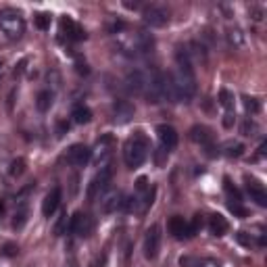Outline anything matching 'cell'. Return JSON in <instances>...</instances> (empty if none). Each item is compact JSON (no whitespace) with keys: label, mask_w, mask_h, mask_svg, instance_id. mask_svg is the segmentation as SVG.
<instances>
[{"label":"cell","mask_w":267,"mask_h":267,"mask_svg":"<svg viewBox=\"0 0 267 267\" xmlns=\"http://www.w3.org/2000/svg\"><path fill=\"white\" fill-rule=\"evenodd\" d=\"M265 148H267V142H261V146H259V157H263V154H265Z\"/></svg>","instance_id":"obj_44"},{"label":"cell","mask_w":267,"mask_h":267,"mask_svg":"<svg viewBox=\"0 0 267 267\" xmlns=\"http://www.w3.org/2000/svg\"><path fill=\"white\" fill-rule=\"evenodd\" d=\"M75 67H77V73H79V75H88V73H90V69H88V65H86V63H82L79 59H77Z\"/></svg>","instance_id":"obj_37"},{"label":"cell","mask_w":267,"mask_h":267,"mask_svg":"<svg viewBox=\"0 0 267 267\" xmlns=\"http://www.w3.org/2000/svg\"><path fill=\"white\" fill-rule=\"evenodd\" d=\"M209 230H211L213 236H224L230 230V224H228V219L224 215L215 213V215L209 217Z\"/></svg>","instance_id":"obj_20"},{"label":"cell","mask_w":267,"mask_h":267,"mask_svg":"<svg viewBox=\"0 0 267 267\" xmlns=\"http://www.w3.org/2000/svg\"><path fill=\"white\" fill-rule=\"evenodd\" d=\"M25 221H28V209L25 207H21V209H17V213H15V219H13V228H23L25 226Z\"/></svg>","instance_id":"obj_33"},{"label":"cell","mask_w":267,"mask_h":267,"mask_svg":"<svg viewBox=\"0 0 267 267\" xmlns=\"http://www.w3.org/2000/svg\"><path fill=\"white\" fill-rule=\"evenodd\" d=\"M247 192H249L251 200H255L259 207H267V192H265V188H263L261 182L247 177Z\"/></svg>","instance_id":"obj_16"},{"label":"cell","mask_w":267,"mask_h":267,"mask_svg":"<svg viewBox=\"0 0 267 267\" xmlns=\"http://www.w3.org/2000/svg\"><path fill=\"white\" fill-rule=\"evenodd\" d=\"M217 100H219V104L221 106H224L226 111H232L234 109V94L230 92V90H226V88H221V90H219V94H217Z\"/></svg>","instance_id":"obj_26"},{"label":"cell","mask_w":267,"mask_h":267,"mask_svg":"<svg viewBox=\"0 0 267 267\" xmlns=\"http://www.w3.org/2000/svg\"><path fill=\"white\" fill-rule=\"evenodd\" d=\"M157 136H159V142H161V148H165L167 152L171 148L177 146V140H180V136H177V129L173 125H167V123H161L157 125Z\"/></svg>","instance_id":"obj_10"},{"label":"cell","mask_w":267,"mask_h":267,"mask_svg":"<svg viewBox=\"0 0 267 267\" xmlns=\"http://www.w3.org/2000/svg\"><path fill=\"white\" fill-rule=\"evenodd\" d=\"M249 13H251V17H253L255 21H261V19L265 17V11H263L261 7H251V9H249Z\"/></svg>","instance_id":"obj_36"},{"label":"cell","mask_w":267,"mask_h":267,"mask_svg":"<svg viewBox=\"0 0 267 267\" xmlns=\"http://www.w3.org/2000/svg\"><path fill=\"white\" fill-rule=\"evenodd\" d=\"M25 65H28V59H23V61H21V63L15 67V75H21V73H23V71H25Z\"/></svg>","instance_id":"obj_41"},{"label":"cell","mask_w":267,"mask_h":267,"mask_svg":"<svg viewBox=\"0 0 267 267\" xmlns=\"http://www.w3.org/2000/svg\"><path fill=\"white\" fill-rule=\"evenodd\" d=\"M234 121H236V115L228 113V115L224 117V127H232V125H234Z\"/></svg>","instance_id":"obj_40"},{"label":"cell","mask_w":267,"mask_h":267,"mask_svg":"<svg viewBox=\"0 0 267 267\" xmlns=\"http://www.w3.org/2000/svg\"><path fill=\"white\" fill-rule=\"evenodd\" d=\"M34 21H36V28L42 30V32H46L50 28V15H46V13H38L34 17Z\"/></svg>","instance_id":"obj_32"},{"label":"cell","mask_w":267,"mask_h":267,"mask_svg":"<svg viewBox=\"0 0 267 267\" xmlns=\"http://www.w3.org/2000/svg\"><path fill=\"white\" fill-rule=\"evenodd\" d=\"M50 106H52V92L50 90L38 92V96H36V109L40 111V113H46Z\"/></svg>","instance_id":"obj_24"},{"label":"cell","mask_w":267,"mask_h":267,"mask_svg":"<svg viewBox=\"0 0 267 267\" xmlns=\"http://www.w3.org/2000/svg\"><path fill=\"white\" fill-rule=\"evenodd\" d=\"M67 232H69V217H67V213H61V217L55 224V236H63Z\"/></svg>","instance_id":"obj_28"},{"label":"cell","mask_w":267,"mask_h":267,"mask_svg":"<svg viewBox=\"0 0 267 267\" xmlns=\"http://www.w3.org/2000/svg\"><path fill=\"white\" fill-rule=\"evenodd\" d=\"M142 19H144V23L150 25V28H163L169 21V13L165 9H161V7H146L142 11Z\"/></svg>","instance_id":"obj_8"},{"label":"cell","mask_w":267,"mask_h":267,"mask_svg":"<svg viewBox=\"0 0 267 267\" xmlns=\"http://www.w3.org/2000/svg\"><path fill=\"white\" fill-rule=\"evenodd\" d=\"M121 203H123V194L119 190H111L102 196L100 200V207H102V213H115L121 209Z\"/></svg>","instance_id":"obj_14"},{"label":"cell","mask_w":267,"mask_h":267,"mask_svg":"<svg viewBox=\"0 0 267 267\" xmlns=\"http://www.w3.org/2000/svg\"><path fill=\"white\" fill-rule=\"evenodd\" d=\"M71 117H73V121L79 123V125L90 123V121H92V111L88 109V106H84V104H77V106H73Z\"/></svg>","instance_id":"obj_23"},{"label":"cell","mask_w":267,"mask_h":267,"mask_svg":"<svg viewBox=\"0 0 267 267\" xmlns=\"http://www.w3.org/2000/svg\"><path fill=\"white\" fill-rule=\"evenodd\" d=\"M154 46V38L146 32H136V34H127L121 40V48L127 55H144L150 52Z\"/></svg>","instance_id":"obj_3"},{"label":"cell","mask_w":267,"mask_h":267,"mask_svg":"<svg viewBox=\"0 0 267 267\" xmlns=\"http://www.w3.org/2000/svg\"><path fill=\"white\" fill-rule=\"evenodd\" d=\"M224 190L228 192V196L234 200V203H240V200H242V194H240V190L232 184V180H230V177H224ZM232 200H230V203H232Z\"/></svg>","instance_id":"obj_27"},{"label":"cell","mask_w":267,"mask_h":267,"mask_svg":"<svg viewBox=\"0 0 267 267\" xmlns=\"http://www.w3.org/2000/svg\"><path fill=\"white\" fill-rule=\"evenodd\" d=\"M242 104H244V109H247L251 115H257L261 111V102L255 96H242Z\"/></svg>","instance_id":"obj_29"},{"label":"cell","mask_w":267,"mask_h":267,"mask_svg":"<svg viewBox=\"0 0 267 267\" xmlns=\"http://www.w3.org/2000/svg\"><path fill=\"white\" fill-rule=\"evenodd\" d=\"M59 205H61V188L55 186L46 196H44V200H42V213H44V217H50L59 209Z\"/></svg>","instance_id":"obj_17"},{"label":"cell","mask_w":267,"mask_h":267,"mask_svg":"<svg viewBox=\"0 0 267 267\" xmlns=\"http://www.w3.org/2000/svg\"><path fill=\"white\" fill-rule=\"evenodd\" d=\"M236 240H238V244H242V247H253V238H251V234H247V232H238V234H236Z\"/></svg>","instance_id":"obj_35"},{"label":"cell","mask_w":267,"mask_h":267,"mask_svg":"<svg viewBox=\"0 0 267 267\" xmlns=\"http://www.w3.org/2000/svg\"><path fill=\"white\" fill-rule=\"evenodd\" d=\"M5 209H7V203H5V200H0V217L5 215Z\"/></svg>","instance_id":"obj_45"},{"label":"cell","mask_w":267,"mask_h":267,"mask_svg":"<svg viewBox=\"0 0 267 267\" xmlns=\"http://www.w3.org/2000/svg\"><path fill=\"white\" fill-rule=\"evenodd\" d=\"M111 180H113V165L106 163V165H102V167L98 169V173L92 177V182L88 184V192H86V194H88V198L94 200L96 196H100V194L109 188Z\"/></svg>","instance_id":"obj_5"},{"label":"cell","mask_w":267,"mask_h":267,"mask_svg":"<svg viewBox=\"0 0 267 267\" xmlns=\"http://www.w3.org/2000/svg\"><path fill=\"white\" fill-rule=\"evenodd\" d=\"M23 171H25V159H15L13 163H11V167H9V173L13 175V177H19V175H23Z\"/></svg>","instance_id":"obj_30"},{"label":"cell","mask_w":267,"mask_h":267,"mask_svg":"<svg viewBox=\"0 0 267 267\" xmlns=\"http://www.w3.org/2000/svg\"><path fill=\"white\" fill-rule=\"evenodd\" d=\"M90 159H92V150L86 144H73V146H69V150H67V163L69 165L84 167Z\"/></svg>","instance_id":"obj_9"},{"label":"cell","mask_w":267,"mask_h":267,"mask_svg":"<svg viewBox=\"0 0 267 267\" xmlns=\"http://www.w3.org/2000/svg\"><path fill=\"white\" fill-rule=\"evenodd\" d=\"M67 131H69V123H65V121H61V123H59V127H57V136L61 138V136H65Z\"/></svg>","instance_id":"obj_38"},{"label":"cell","mask_w":267,"mask_h":267,"mask_svg":"<svg viewBox=\"0 0 267 267\" xmlns=\"http://www.w3.org/2000/svg\"><path fill=\"white\" fill-rule=\"evenodd\" d=\"M169 232H171L173 238H177V240H188V238H192V236H190V230H188V221H186L184 217H180V215H173V217L169 219Z\"/></svg>","instance_id":"obj_15"},{"label":"cell","mask_w":267,"mask_h":267,"mask_svg":"<svg viewBox=\"0 0 267 267\" xmlns=\"http://www.w3.org/2000/svg\"><path fill=\"white\" fill-rule=\"evenodd\" d=\"M123 7H125V9H129V11H136V9H140V5H138V3H123Z\"/></svg>","instance_id":"obj_43"},{"label":"cell","mask_w":267,"mask_h":267,"mask_svg":"<svg viewBox=\"0 0 267 267\" xmlns=\"http://www.w3.org/2000/svg\"><path fill=\"white\" fill-rule=\"evenodd\" d=\"M182 267H221V263L213 257H182Z\"/></svg>","instance_id":"obj_19"},{"label":"cell","mask_w":267,"mask_h":267,"mask_svg":"<svg viewBox=\"0 0 267 267\" xmlns=\"http://www.w3.org/2000/svg\"><path fill=\"white\" fill-rule=\"evenodd\" d=\"M226 40H228L230 46H234V48H242L244 44H247V36H244V32L240 28H230L226 32Z\"/></svg>","instance_id":"obj_22"},{"label":"cell","mask_w":267,"mask_h":267,"mask_svg":"<svg viewBox=\"0 0 267 267\" xmlns=\"http://www.w3.org/2000/svg\"><path fill=\"white\" fill-rule=\"evenodd\" d=\"M136 188H138V190H146V177H138Z\"/></svg>","instance_id":"obj_42"},{"label":"cell","mask_w":267,"mask_h":267,"mask_svg":"<svg viewBox=\"0 0 267 267\" xmlns=\"http://www.w3.org/2000/svg\"><path fill=\"white\" fill-rule=\"evenodd\" d=\"M240 131H242V136H257V134H259V125H257L255 121L247 119V121L240 125Z\"/></svg>","instance_id":"obj_31"},{"label":"cell","mask_w":267,"mask_h":267,"mask_svg":"<svg viewBox=\"0 0 267 267\" xmlns=\"http://www.w3.org/2000/svg\"><path fill=\"white\" fill-rule=\"evenodd\" d=\"M134 113H136V109H134L131 102H127V100H115L113 102V121L127 123V121H131Z\"/></svg>","instance_id":"obj_12"},{"label":"cell","mask_w":267,"mask_h":267,"mask_svg":"<svg viewBox=\"0 0 267 267\" xmlns=\"http://www.w3.org/2000/svg\"><path fill=\"white\" fill-rule=\"evenodd\" d=\"M144 84H146V73L144 71H131L125 77V90L129 94H142L144 92Z\"/></svg>","instance_id":"obj_13"},{"label":"cell","mask_w":267,"mask_h":267,"mask_svg":"<svg viewBox=\"0 0 267 267\" xmlns=\"http://www.w3.org/2000/svg\"><path fill=\"white\" fill-rule=\"evenodd\" d=\"M94 230V221L90 215H86L82 211H75L71 217H69V232L82 236V238H88Z\"/></svg>","instance_id":"obj_6"},{"label":"cell","mask_w":267,"mask_h":267,"mask_svg":"<svg viewBox=\"0 0 267 267\" xmlns=\"http://www.w3.org/2000/svg\"><path fill=\"white\" fill-rule=\"evenodd\" d=\"M163 77H165V73H161L159 69H150L146 73V84H144L142 96L146 98L148 104H159L163 100Z\"/></svg>","instance_id":"obj_4"},{"label":"cell","mask_w":267,"mask_h":267,"mask_svg":"<svg viewBox=\"0 0 267 267\" xmlns=\"http://www.w3.org/2000/svg\"><path fill=\"white\" fill-rule=\"evenodd\" d=\"M0 30L9 40H19L25 34V19L13 9L0 11Z\"/></svg>","instance_id":"obj_2"},{"label":"cell","mask_w":267,"mask_h":267,"mask_svg":"<svg viewBox=\"0 0 267 267\" xmlns=\"http://www.w3.org/2000/svg\"><path fill=\"white\" fill-rule=\"evenodd\" d=\"M3 71H5V65H3V61H0V75H3Z\"/></svg>","instance_id":"obj_46"},{"label":"cell","mask_w":267,"mask_h":267,"mask_svg":"<svg viewBox=\"0 0 267 267\" xmlns=\"http://www.w3.org/2000/svg\"><path fill=\"white\" fill-rule=\"evenodd\" d=\"M148 150H150L148 138L144 136L142 131H136V134H134V136L125 142V146H123V159H125V165H127L129 169L140 167V165L146 161V157H148Z\"/></svg>","instance_id":"obj_1"},{"label":"cell","mask_w":267,"mask_h":267,"mask_svg":"<svg viewBox=\"0 0 267 267\" xmlns=\"http://www.w3.org/2000/svg\"><path fill=\"white\" fill-rule=\"evenodd\" d=\"M161 226L159 224H152L148 230H146V236H144V257L146 259H154L159 255V249H161Z\"/></svg>","instance_id":"obj_7"},{"label":"cell","mask_w":267,"mask_h":267,"mask_svg":"<svg viewBox=\"0 0 267 267\" xmlns=\"http://www.w3.org/2000/svg\"><path fill=\"white\" fill-rule=\"evenodd\" d=\"M19 253V249L15 247V244H5V255L7 257H13V255H17Z\"/></svg>","instance_id":"obj_39"},{"label":"cell","mask_w":267,"mask_h":267,"mask_svg":"<svg viewBox=\"0 0 267 267\" xmlns=\"http://www.w3.org/2000/svg\"><path fill=\"white\" fill-rule=\"evenodd\" d=\"M224 154H228L230 159H238V157H242V154H244V144L230 140V142L224 144Z\"/></svg>","instance_id":"obj_25"},{"label":"cell","mask_w":267,"mask_h":267,"mask_svg":"<svg viewBox=\"0 0 267 267\" xmlns=\"http://www.w3.org/2000/svg\"><path fill=\"white\" fill-rule=\"evenodd\" d=\"M190 140L207 148V146L213 144V131H211L207 125H194V127L190 129Z\"/></svg>","instance_id":"obj_18"},{"label":"cell","mask_w":267,"mask_h":267,"mask_svg":"<svg viewBox=\"0 0 267 267\" xmlns=\"http://www.w3.org/2000/svg\"><path fill=\"white\" fill-rule=\"evenodd\" d=\"M186 50V55L190 57V61L194 59V61H207V46L203 42H198V40H192L190 44H188V48H184Z\"/></svg>","instance_id":"obj_21"},{"label":"cell","mask_w":267,"mask_h":267,"mask_svg":"<svg viewBox=\"0 0 267 267\" xmlns=\"http://www.w3.org/2000/svg\"><path fill=\"white\" fill-rule=\"evenodd\" d=\"M228 209L236 215V217H240V219H244V217H249V211L244 209L240 203H228Z\"/></svg>","instance_id":"obj_34"},{"label":"cell","mask_w":267,"mask_h":267,"mask_svg":"<svg viewBox=\"0 0 267 267\" xmlns=\"http://www.w3.org/2000/svg\"><path fill=\"white\" fill-rule=\"evenodd\" d=\"M61 32L67 36V40H71V42H82V40L88 38L86 30H84L79 23H75L71 17H63V21H61Z\"/></svg>","instance_id":"obj_11"}]
</instances>
